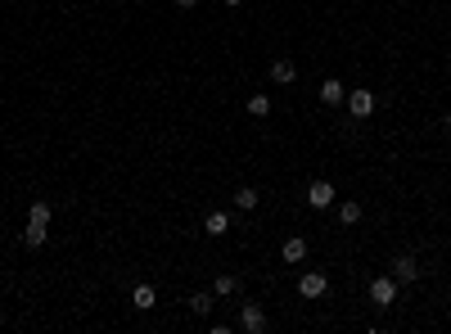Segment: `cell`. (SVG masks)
<instances>
[{
	"label": "cell",
	"instance_id": "obj_20",
	"mask_svg": "<svg viewBox=\"0 0 451 334\" xmlns=\"http://www.w3.org/2000/svg\"><path fill=\"white\" fill-rule=\"evenodd\" d=\"M226 5H230V9H239V5H244V0H226Z\"/></svg>",
	"mask_w": 451,
	"mask_h": 334
},
{
	"label": "cell",
	"instance_id": "obj_3",
	"mask_svg": "<svg viewBox=\"0 0 451 334\" xmlns=\"http://www.w3.org/2000/svg\"><path fill=\"white\" fill-rule=\"evenodd\" d=\"M370 303H375V308H392V303H397V280H392V275H375V280H370Z\"/></svg>",
	"mask_w": 451,
	"mask_h": 334
},
{
	"label": "cell",
	"instance_id": "obj_8",
	"mask_svg": "<svg viewBox=\"0 0 451 334\" xmlns=\"http://www.w3.org/2000/svg\"><path fill=\"white\" fill-rule=\"evenodd\" d=\"M343 100H348V86H343L339 77H325V82H321V104H330V109H339Z\"/></svg>",
	"mask_w": 451,
	"mask_h": 334
},
{
	"label": "cell",
	"instance_id": "obj_14",
	"mask_svg": "<svg viewBox=\"0 0 451 334\" xmlns=\"http://www.w3.org/2000/svg\"><path fill=\"white\" fill-rule=\"evenodd\" d=\"M257 199H262V195H257L253 185H239V190H235V208H239V213H253Z\"/></svg>",
	"mask_w": 451,
	"mask_h": 334
},
{
	"label": "cell",
	"instance_id": "obj_2",
	"mask_svg": "<svg viewBox=\"0 0 451 334\" xmlns=\"http://www.w3.org/2000/svg\"><path fill=\"white\" fill-rule=\"evenodd\" d=\"M239 330H244V334H262L266 330L262 303H239Z\"/></svg>",
	"mask_w": 451,
	"mask_h": 334
},
{
	"label": "cell",
	"instance_id": "obj_17",
	"mask_svg": "<svg viewBox=\"0 0 451 334\" xmlns=\"http://www.w3.org/2000/svg\"><path fill=\"white\" fill-rule=\"evenodd\" d=\"M50 204H45V199H36V204L32 208H27V222H41V226H50Z\"/></svg>",
	"mask_w": 451,
	"mask_h": 334
},
{
	"label": "cell",
	"instance_id": "obj_6",
	"mask_svg": "<svg viewBox=\"0 0 451 334\" xmlns=\"http://www.w3.org/2000/svg\"><path fill=\"white\" fill-rule=\"evenodd\" d=\"M307 204L312 208H334V181H312V185H307Z\"/></svg>",
	"mask_w": 451,
	"mask_h": 334
},
{
	"label": "cell",
	"instance_id": "obj_12",
	"mask_svg": "<svg viewBox=\"0 0 451 334\" xmlns=\"http://www.w3.org/2000/svg\"><path fill=\"white\" fill-rule=\"evenodd\" d=\"M153 303H158V298H153V284H136V289H131V308H136V312H149Z\"/></svg>",
	"mask_w": 451,
	"mask_h": 334
},
{
	"label": "cell",
	"instance_id": "obj_15",
	"mask_svg": "<svg viewBox=\"0 0 451 334\" xmlns=\"http://www.w3.org/2000/svg\"><path fill=\"white\" fill-rule=\"evenodd\" d=\"M248 113H253V118H271V95H266V91L248 95Z\"/></svg>",
	"mask_w": 451,
	"mask_h": 334
},
{
	"label": "cell",
	"instance_id": "obj_1",
	"mask_svg": "<svg viewBox=\"0 0 451 334\" xmlns=\"http://www.w3.org/2000/svg\"><path fill=\"white\" fill-rule=\"evenodd\" d=\"M343 104H348V118H352V122H366L370 113L379 109V100H375V91H370V86H352Z\"/></svg>",
	"mask_w": 451,
	"mask_h": 334
},
{
	"label": "cell",
	"instance_id": "obj_11",
	"mask_svg": "<svg viewBox=\"0 0 451 334\" xmlns=\"http://www.w3.org/2000/svg\"><path fill=\"white\" fill-rule=\"evenodd\" d=\"M45 240H50V231H45L41 222H27L23 226V244H27V249H45Z\"/></svg>",
	"mask_w": 451,
	"mask_h": 334
},
{
	"label": "cell",
	"instance_id": "obj_16",
	"mask_svg": "<svg viewBox=\"0 0 451 334\" xmlns=\"http://www.w3.org/2000/svg\"><path fill=\"white\" fill-rule=\"evenodd\" d=\"M213 294H217V298H235V294H239V280H235V275H217V280H213Z\"/></svg>",
	"mask_w": 451,
	"mask_h": 334
},
{
	"label": "cell",
	"instance_id": "obj_5",
	"mask_svg": "<svg viewBox=\"0 0 451 334\" xmlns=\"http://www.w3.org/2000/svg\"><path fill=\"white\" fill-rule=\"evenodd\" d=\"M325 289H330L325 271H303L298 275V294H303V298H325Z\"/></svg>",
	"mask_w": 451,
	"mask_h": 334
},
{
	"label": "cell",
	"instance_id": "obj_19",
	"mask_svg": "<svg viewBox=\"0 0 451 334\" xmlns=\"http://www.w3.org/2000/svg\"><path fill=\"white\" fill-rule=\"evenodd\" d=\"M176 5H181V9H194V5H199V0H176Z\"/></svg>",
	"mask_w": 451,
	"mask_h": 334
},
{
	"label": "cell",
	"instance_id": "obj_13",
	"mask_svg": "<svg viewBox=\"0 0 451 334\" xmlns=\"http://www.w3.org/2000/svg\"><path fill=\"white\" fill-rule=\"evenodd\" d=\"M217 308V294L208 289V294H190V312H194V317H208V312Z\"/></svg>",
	"mask_w": 451,
	"mask_h": 334
},
{
	"label": "cell",
	"instance_id": "obj_4",
	"mask_svg": "<svg viewBox=\"0 0 451 334\" xmlns=\"http://www.w3.org/2000/svg\"><path fill=\"white\" fill-rule=\"evenodd\" d=\"M392 280H397V284H415L420 280V262L411 253H397V257H392Z\"/></svg>",
	"mask_w": 451,
	"mask_h": 334
},
{
	"label": "cell",
	"instance_id": "obj_9",
	"mask_svg": "<svg viewBox=\"0 0 451 334\" xmlns=\"http://www.w3.org/2000/svg\"><path fill=\"white\" fill-rule=\"evenodd\" d=\"M271 82L275 86H293V82H298V63H293V59H275L271 63Z\"/></svg>",
	"mask_w": 451,
	"mask_h": 334
},
{
	"label": "cell",
	"instance_id": "obj_7",
	"mask_svg": "<svg viewBox=\"0 0 451 334\" xmlns=\"http://www.w3.org/2000/svg\"><path fill=\"white\" fill-rule=\"evenodd\" d=\"M307 249H312V244H307L303 235H293V240H284V244H280V257H284L289 266H303V262H307Z\"/></svg>",
	"mask_w": 451,
	"mask_h": 334
},
{
	"label": "cell",
	"instance_id": "obj_10",
	"mask_svg": "<svg viewBox=\"0 0 451 334\" xmlns=\"http://www.w3.org/2000/svg\"><path fill=\"white\" fill-rule=\"evenodd\" d=\"M230 226H235V222H230V213H222V208L204 217V235H226Z\"/></svg>",
	"mask_w": 451,
	"mask_h": 334
},
{
	"label": "cell",
	"instance_id": "obj_18",
	"mask_svg": "<svg viewBox=\"0 0 451 334\" xmlns=\"http://www.w3.org/2000/svg\"><path fill=\"white\" fill-rule=\"evenodd\" d=\"M339 222L343 226H357L361 222V204H352V199H348V204H339Z\"/></svg>",
	"mask_w": 451,
	"mask_h": 334
}]
</instances>
